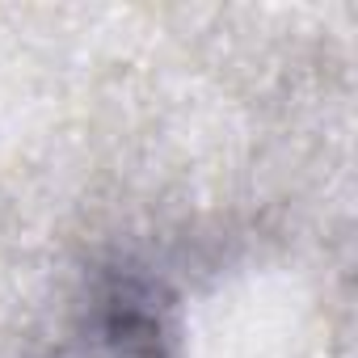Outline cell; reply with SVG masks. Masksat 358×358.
I'll return each instance as SVG.
<instances>
[{"instance_id":"1","label":"cell","mask_w":358,"mask_h":358,"mask_svg":"<svg viewBox=\"0 0 358 358\" xmlns=\"http://www.w3.org/2000/svg\"><path fill=\"white\" fill-rule=\"evenodd\" d=\"M55 358H182V308L177 295L148 270H101Z\"/></svg>"}]
</instances>
